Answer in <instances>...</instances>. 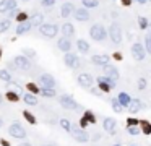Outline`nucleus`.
Returning <instances> with one entry per match:
<instances>
[{"label": "nucleus", "mask_w": 151, "mask_h": 146, "mask_svg": "<svg viewBox=\"0 0 151 146\" xmlns=\"http://www.w3.org/2000/svg\"><path fill=\"white\" fill-rule=\"evenodd\" d=\"M90 36L93 37L94 41H104L106 39V28L102 25H94V26H91V29H90Z\"/></svg>", "instance_id": "f257e3e1"}, {"label": "nucleus", "mask_w": 151, "mask_h": 146, "mask_svg": "<svg viewBox=\"0 0 151 146\" xmlns=\"http://www.w3.org/2000/svg\"><path fill=\"white\" fill-rule=\"evenodd\" d=\"M109 36L114 44H120L122 42V28L117 23H112L111 25V29H109Z\"/></svg>", "instance_id": "f03ea898"}, {"label": "nucleus", "mask_w": 151, "mask_h": 146, "mask_svg": "<svg viewBox=\"0 0 151 146\" xmlns=\"http://www.w3.org/2000/svg\"><path fill=\"white\" fill-rule=\"evenodd\" d=\"M70 131H71V135H73V138H75L76 141H80V143H86V141L90 140L88 133H86V131H83L80 127L73 125V127L70 128Z\"/></svg>", "instance_id": "7ed1b4c3"}, {"label": "nucleus", "mask_w": 151, "mask_h": 146, "mask_svg": "<svg viewBox=\"0 0 151 146\" xmlns=\"http://www.w3.org/2000/svg\"><path fill=\"white\" fill-rule=\"evenodd\" d=\"M39 31H41V34L44 36V37H54V36L57 34L59 28H57L55 25H41Z\"/></svg>", "instance_id": "20e7f679"}, {"label": "nucleus", "mask_w": 151, "mask_h": 146, "mask_svg": "<svg viewBox=\"0 0 151 146\" xmlns=\"http://www.w3.org/2000/svg\"><path fill=\"white\" fill-rule=\"evenodd\" d=\"M132 55H133V59L135 60H143L146 55L145 49H143V45L140 44V42H135V44L132 45Z\"/></svg>", "instance_id": "39448f33"}, {"label": "nucleus", "mask_w": 151, "mask_h": 146, "mask_svg": "<svg viewBox=\"0 0 151 146\" xmlns=\"http://www.w3.org/2000/svg\"><path fill=\"white\" fill-rule=\"evenodd\" d=\"M60 106L63 109H68V111H75L78 104L73 101V97L71 96H60Z\"/></svg>", "instance_id": "423d86ee"}, {"label": "nucleus", "mask_w": 151, "mask_h": 146, "mask_svg": "<svg viewBox=\"0 0 151 146\" xmlns=\"http://www.w3.org/2000/svg\"><path fill=\"white\" fill-rule=\"evenodd\" d=\"M8 133H10L13 138H25V136H26L25 128H23L20 123H13V125L8 128Z\"/></svg>", "instance_id": "0eeeda50"}, {"label": "nucleus", "mask_w": 151, "mask_h": 146, "mask_svg": "<svg viewBox=\"0 0 151 146\" xmlns=\"http://www.w3.org/2000/svg\"><path fill=\"white\" fill-rule=\"evenodd\" d=\"M15 65L20 68V70H25V71H28V70H31V62L26 59L25 55H18V57H15Z\"/></svg>", "instance_id": "6e6552de"}, {"label": "nucleus", "mask_w": 151, "mask_h": 146, "mask_svg": "<svg viewBox=\"0 0 151 146\" xmlns=\"http://www.w3.org/2000/svg\"><path fill=\"white\" fill-rule=\"evenodd\" d=\"M63 60H65L67 67H70V68H78V67H80V60H78V57H76L75 54L67 52L65 57H63Z\"/></svg>", "instance_id": "1a4fd4ad"}, {"label": "nucleus", "mask_w": 151, "mask_h": 146, "mask_svg": "<svg viewBox=\"0 0 151 146\" xmlns=\"http://www.w3.org/2000/svg\"><path fill=\"white\" fill-rule=\"evenodd\" d=\"M41 83H42L44 88H49V89H54V86H55V80H54V76L47 75V73L41 75Z\"/></svg>", "instance_id": "9d476101"}, {"label": "nucleus", "mask_w": 151, "mask_h": 146, "mask_svg": "<svg viewBox=\"0 0 151 146\" xmlns=\"http://www.w3.org/2000/svg\"><path fill=\"white\" fill-rule=\"evenodd\" d=\"M15 8H16L15 0H2L0 2V13H5L8 10H15Z\"/></svg>", "instance_id": "9b49d317"}, {"label": "nucleus", "mask_w": 151, "mask_h": 146, "mask_svg": "<svg viewBox=\"0 0 151 146\" xmlns=\"http://www.w3.org/2000/svg\"><path fill=\"white\" fill-rule=\"evenodd\" d=\"M78 83H80L83 88H90V86L93 85V76L88 75V73H81V75L78 76Z\"/></svg>", "instance_id": "f8f14e48"}, {"label": "nucleus", "mask_w": 151, "mask_h": 146, "mask_svg": "<svg viewBox=\"0 0 151 146\" xmlns=\"http://www.w3.org/2000/svg\"><path fill=\"white\" fill-rule=\"evenodd\" d=\"M104 71H106V75H107L109 80H112V81L119 80V71H117V68L109 67V65H104Z\"/></svg>", "instance_id": "ddd939ff"}, {"label": "nucleus", "mask_w": 151, "mask_h": 146, "mask_svg": "<svg viewBox=\"0 0 151 146\" xmlns=\"http://www.w3.org/2000/svg\"><path fill=\"white\" fill-rule=\"evenodd\" d=\"M75 18L78 21H88L90 20V13H88L86 8H78V10H75Z\"/></svg>", "instance_id": "4468645a"}, {"label": "nucleus", "mask_w": 151, "mask_h": 146, "mask_svg": "<svg viewBox=\"0 0 151 146\" xmlns=\"http://www.w3.org/2000/svg\"><path fill=\"white\" fill-rule=\"evenodd\" d=\"M91 60H93V63L94 65H107L109 63V57L107 55H93L91 57Z\"/></svg>", "instance_id": "2eb2a0df"}, {"label": "nucleus", "mask_w": 151, "mask_h": 146, "mask_svg": "<svg viewBox=\"0 0 151 146\" xmlns=\"http://www.w3.org/2000/svg\"><path fill=\"white\" fill-rule=\"evenodd\" d=\"M57 45H59V49L63 51V52H68L71 49V42H70V39H67V37H62V39L57 42Z\"/></svg>", "instance_id": "dca6fc26"}, {"label": "nucleus", "mask_w": 151, "mask_h": 146, "mask_svg": "<svg viewBox=\"0 0 151 146\" xmlns=\"http://www.w3.org/2000/svg\"><path fill=\"white\" fill-rule=\"evenodd\" d=\"M62 33H63V36L68 39V37H71V36H73L75 28H73V25H70V23H65V25H62Z\"/></svg>", "instance_id": "f3484780"}, {"label": "nucleus", "mask_w": 151, "mask_h": 146, "mask_svg": "<svg viewBox=\"0 0 151 146\" xmlns=\"http://www.w3.org/2000/svg\"><path fill=\"white\" fill-rule=\"evenodd\" d=\"M71 10H73V5H71V3H63V5H62V10H60L62 18H68Z\"/></svg>", "instance_id": "a211bd4d"}, {"label": "nucleus", "mask_w": 151, "mask_h": 146, "mask_svg": "<svg viewBox=\"0 0 151 146\" xmlns=\"http://www.w3.org/2000/svg\"><path fill=\"white\" fill-rule=\"evenodd\" d=\"M128 107H130L132 112H138L143 107V104H141V101H138V99H130V102H128Z\"/></svg>", "instance_id": "6ab92c4d"}, {"label": "nucleus", "mask_w": 151, "mask_h": 146, "mask_svg": "<svg viewBox=\"0 0 151 146\" xmlns=\"http://www.w3.org/2000/svg\"><path fill=\"white\" fill-rule=\"evenodd\" d=\"M102 125H104V130H107V131L116 130V120L114 119H106V120L102 122Z\"/></svg>", "instance_id": "aec40b11"}, {"label": "nucleus", "mask_w": 151, "mask_h": 146, "mask_svg": "<svg viewBox=\"0 0 151 146\" xmlns=\"http://www.w3.org/2000/svg\"><path fill=\"white\" fill-rule=\"evenodd\" d=\"M31 29V23H28V21H23V23H20L18 25V28H16V33L18 34H25L26 31Z\"/></svg>", "instance_id": "412c9836"}, {"label": "nucleus", "mask_w": 151, "mask_h": 146, "mask_svg": "<svg viewBox=\"0 0 151 146\" xmlns=\"http://www.w3.org/2000/svg\"><path fill=\"white\" fill-rule=\"evenodd\" d=\"M44 21V15L42 13H34L33 20H31V26H41Z\"/></svg>", "instance_id": "4be33fe9"}, {"label": "nucleus", "mask_w": 151, "mask_h": 146, "mask_svg": "<svg viewBox=\"0 0 151 146\" xmlns=\"http://www.w3.org/2000/svg\"><path fill=\"white\" fill-rule=\"evenodd\" d=\"M23 99H25L26 104H29V106H36L37 104V97H36L34 94H31V93H28V94L23 96Z\"/></svg>", "instance_id": "5701e85b"}, {"label": "nucleus", "mask_w": 151, "mask_h": 146, "mask_svg": "<svg viewBox=\"0 0 151 146\" xmlns=\"http://www.w3.org/2000/svg\"><path fill=\"white\" fill-rule=\"evenodd\" d=\"M119 104H120V106H128V102H130V96L127 94V93H120V94H119Z\"/></svg>", "instance_id": "b1692460"}, {"label": "nucleus", "mask_w": 151, "mask_h": 146, "mask_svg": "<svg viewBox=\"0 0 151 146\" xmlns=\"http://www.w3.org/2000/svg\"><path fill=\"white\" fill-rule=\"evenodd\" d=\"M76 44H78V49H80V52H83V54H86V52L90 51V44H88L86 41L80 39L78 42H76Z\"/></svg>", "instance_id": "393cba45"}, {"label": "nucleus", "mask_w": 151, "mask_h": 146, "mask_svg": "<svg viewBox=\"0 0 151 146\" xmlns=\"http://www.w3.org/2000/svg\"><path fill=\"white\" fill-rule=\"evenodd\" d=\"M98 83H106L109 88H114V86H116V83H114L112 80H109L107 76H99V78H98Z\"/></svg>", "instance_id": "a878e982"}, {"label": "nucleus", "mask_w": 151, "mask_h": 146, "mask_svg": "<svg viewBox=\"0 0 151 146\" xmlns=\"http://www.w3.org/2000/svg\"><path fill=\"white\" fill-rule=\"evenodd\" d=\"M81 3L85 5V8H94V7L99 5L98 0H81Z\"/></svg>", "instance_id": "bb28decb"}, {"label": "nucleus", "mask_w": 151, "mask_h": 146, "mask_svg": "<svg viewBox=\"0 0 151 146\" xmlns=\"http://www.w3.org/2000/svg\"><path fill=\"white\" fill-rule=\"evenodd\" d=\"M145 52H151V36L150 34H146L145 36Z\"/></svg>", "instance_id": "cd10ccee"}, {"label": "nucleus", "mask_w": 151, "mask_h": 146, "mask_svg": "<svg viewBox=\"0 0 151 146\" xmlns=\"http://www.w3.org/2000/svg\"><path fill=\"white\" fill-rule=\"evenodd\" d=\"M42 96H45V97H54L55 96V91L54 89H49V88H42Z\"/></svg>", "instance_id": "c85d7f7f"}, {"label": "nucleus", "mask_w": 151, "mask_h": 146, "mask_svg": "<svg viewBox=\"0 0 151 146\" xmlns=\"http://www.w3.org/2000/svg\"><path fill=\"white\" fill-rule=\"evenodd\" d=\"M0 80H3V81H7V83H8V81L11 80L10 73H8L7 70H0Z\"/></svg>", "instance_id": "c756f323"}, {"label": "nucleus", "mask_w": 151, "mask_h": 146, "mask_svg": "<svg viewBox=\"0 0 151 146\" xmlns=\"http://www.w3.org/2000/svg\"><path fill=\"white\" fill-rule=\"evenodd\" d=\"M8 28H10V20H3V21H0V33L7 31Z\"/></svg>", "instance_id": "7c9ffc66"}, {"label": "nucleus", "mask_w": 151, "mask_h": 146, "mask_svg": "<svg viewBox=\"0 0 151 146\" xmlns=\"http://www.w3.org/2000/svg\"><path fill=\"white\" fill-rule=\"evenodd\" d=\"M60 125L63 127V128H65L67 131H70V128H71V125H70V122L67 120V119H62L60 120Z\"/></svg>", "instance_id": "2f4dec72"}, {"label": "nucleus", "mask_w": 151, "mask_h": 146, "mask_svg": "<svg viewBox=\"0 0 151 146\" xmlns=\"http://www.w3.org/2000/svg\"><path fill=\"white\" fill-rule=\"evenodd\" d=\"M23 115H25V119H26L28 122H29V123H34V122H36L34 115H31L29 112H23Z\"/></svg>", "instance_id": "473e14b6"}, {"label": "nucleus", "mask_w": 151, "mask_h": 146, "mask_svg": "<svg viewBox=\"0 0 151 146\" xmlns=\"http://www.w3.org/2000/svg\"><path fill=\"white\" fill-rule=\"evenodd\" d=\"M7 97H8V99H10V101H18V94H16V93H13V91H8V94H7Z\"/></svg>", "instance_id": "72a5a7b5"}, {"label": "nucleus", "mask_w": 151, "mask_h": 146, "mask_svg": "<svg viewBox=\"0 0 151 146\" xmlns=\"http://www.w3.org/2000/svg\"><path fill=\"white\" fill-rule=\"evenodd\" d=\"M128 133H130V135H138V133H140V128H138V127H128Z\"/></svg>", "instance_id": "f704fd0d"}, {"label": "nucleus", "mask_w": 151, "mask_h": 146, "mask_svg": "<svg viewBox=\"0 0 151 146\" xmlns=\"http://www.w3.org/2000/svg\"><path fill=\"white\" fill-rule=\"evenodd\" d=\"M54 3H55V0H42V3H41V5L47 8V7H52Z\"/></svg>", "instance_id": "c9c22d12"}, {"label": "nucleus", "mask_w": 151, "mask_h": 146, "mask_svg": "<svg viewBox=\"0 0 151 146\" xmlns=\"http://www.w3.org/2000/svg\"><path fill=\"white\" fill-rule=\"evenodd\" d=\"M26 18H28V16H26V13H25V11H21V13H18V16H16V20L20 21V23L26 21Z\"/></svg>", "instance_id": "e433bc0d"}, {"label": "nucleus", "mask_w": 151, "mask_h": 146, "mask_svg": "<svg viewBox=\"0 0 151 146\" xmlns=\"http://www.w3.org/2000/svg\"><path fill=\"white\" fill-rule=\"evenodd\" d=\"M138 88H140V89H145L146 88V80L145 78H140V80H138Z\"/></svg>", "instance_id": "4c0bfd02"}, {"label": "nucleus", "mask_w": 151, "mask_h": 146, "mask_svg": "<svg viewBox=\"0 0 151 146\" xmlns=\"http://www.w3.org/2000/svg\"><path fill=\"white\" fill-rule=\"evenodd\" d=\"M112 107H114V111H116V112H120L122 111V106L117 101H112Z\"/></svg>", "instance_id": "58836bf2"}, {"label": "nucleus", "mask_w": 151, "mask_h": 146, "mask_svg": "<svg viewBox=\"0 0 151 146\" xmlns=\"http://www.w3.org/2000/svg\"><path fill=\"white\" fill-rule=\"evenodd\" d=\"M146 26H148L146 18H140V28H141V29H146Z\"/></svg>", "instance_id": "ea45409f"}, {"label": "nucleus", "mask_w": 151, "mask_h": 146, "mask_svg": "<svg viewBox=\"0 0 151 146\" xmlns=\"http://www.w3.org/2000/svg\"><path fill=\"white\" fill-rule=\"evenodd\" d=\"M28 89L31 91V94H36V93H37V88H36L34 85H31V83L28 85Z\"/></svg>", "instance_id": "a19ab883"}, {"label": "nucleus", "mask_w": 151, "mask_h": 146, "mask_svg": "<svg viewBox=\"0 0 151 146\" xmlns=\"http://www.w3.org/2000/svg\"><path fill=\"white\" fill-rule=\"evenodd\" d=\"M99 88H101L102 91H109V89H111V88H109V86H107L106 83H99Z\"/></svg>", "instance_id": "79ce46f5"}, {"label": "nucleus", "mask_w": 151, "mask_h": 146, "mask_svg": "<svg viewBox=\"0 0 151 146\" xmlns=\"http://www.w3.org/2000/svg\"><path fill=\"white\" fill-rule=\"evenodd\" d=\"M10 85H11V88H13V89H15L16 93H21V88H20V86H16L15 83H10Z\"/></svg>", "instance_id": "37998d69"}, {"label": "nucleus", "mask_w": 151, "mask_h": 146, "mask_svg": "<svg viewBox=\"0 0 151 146\" xmlns=\"http://www.w3.org/2000/svg\"><path fill=\"white\" fill-rule=\"evenodd\" d=\"M150 125H148V123H143V131H145V133H150Z\"/></svg>", "instance_id": "c03bdc74"}, {"label": "nucleus", "mask_w": 151, "mask_h": 146, "mask_svg": "<svg viewBox=\"0 0 151 146\" xmlns=\"http://www.w3.org/2000/svg\"><path fill=\"white\" fill-rule=\"evenodd\" d=\"M136 123H138V120H135V119H130V120H128V125H130V127L136 125Z\"/></svg>", "instance_id": "a18cd8bd"}, {"label": "nucleus", "mask_w": 151, "mask_h": 146, "mask_svg": "<svg viewBox=\"0 0 151 146\" xmlns=\"http://www.w3.org/2000/svg\"><path fill=\"white\" fill-rule=\"evenodd\" d=\"M122 3H124V5H130L132 0H122Z\"/></svg>", "instance_id": "49530a36"}, {"label": "nucleus", "mask_w": 151, "mask_h": 146, "mask_svg": "<svg viewBox=\"0 0 151 146\" xmlns=\"http://www.w3.org/2000/svg\"><path fill=\"white\" fill-rule=\"evenodd\" d=\"M136 2H140V3H146L148 0H136Z\"/></svg>", "instance_id": "de8ad7c7"}, {"label": "nucleus", "mask_w": 151, "mask_h": 146, "mask_svg": "<svg viewBox=\"0 0 151 146\" xmlns=\"http://www.w3.org/2000/svg\"><path fill=\"white\" fill-rule=\"evenodd\" d=\"M20 146H31L29 143H23V145H20Z\"/></svg>", "instance_id": "09e8293b"}, {"label": "nucleus", "mask_w": 151, "mask_h": 146, "mask_svg": "<svg viewBox=\"0 0 151 146\" xmlns=\"http://www.w3.org/2000/svg\"><path fill=\"white\" fill-rule=\"evenodd\" d=\"M2 125H3V122H2V120H0V127H2Z\"/></svg>", "instance_id": "8fccbe9b"}, {"label": "nucleus", "mask_w": 151, "mask_h": 146, "mask_svg": "<svg viewBox=\"0 0 151 146\" xmlns=\"http://www.w3.org/2000/svg\"><path fill=\"white\" fill-rule=\"evenodd\" d=\"M0 104H2V94H0Z\"/></svg>", "instance_id": "3c124183"}, {"label": "nucleus", "mask_w": 151, "mask_h": 146, "mask_svg": "<svg viewBox=\"0 0 151 146\" xmlns=\"http://www.w3.org/2000/svg\"><path fill=\"white\" fill-rule=\"evenodd\" d=\"M23 2H29V0H23Z\"/></svg>", "instance_id": "603ef678"}, {"label": "nucleus", "mask_w": 151, "mask_h": 146, "mask_svg": "<svg viewBox=\"0 0 151 146\" xmlns=\"http://www.w3.org/2000/svg\"><path fill=\"white\" fill-rule=\"evenodd\" d=\"M45 146H52V145H45Z\"/></svg>", "instance_id": "864d4df0"}, {"label": "nucleus", "mask_w": 151, "mask_h": 146, "mask_svg": "<svg viewBox=\"0 0 151 146\" xmlns=\"http://www.w3.org/2000/svg\"><path fill=\"white\" fill-rule=\"evenodd\" d=\"M0 55H2V51H0Z\"/></svg>", "instance_id": "5fc2aeb1"}, {"label": "nucleus", "mask_w": 151, "mask_h": 146, "mask_svg": "<svg viewBox=\"0 0 151 146\" xmlns=\"http://www.w3.org/2000/svg\"><path fill=\"white\" fill-rule=\"evenodd\" d=\"M116 146H119V145H116Z\"/></svg>", "instance_id": "6e6d98bb"}]
</instances>
